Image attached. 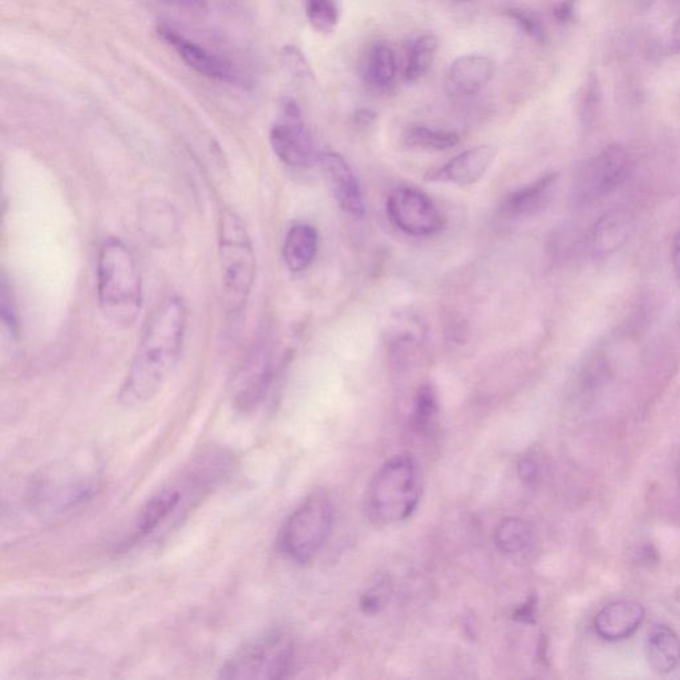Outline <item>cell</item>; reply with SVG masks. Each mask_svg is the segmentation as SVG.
<instances>
[{"mask_svg":"<svg viewBox=\"0 0 680 680\" xmlns=\"http://www.w3.org/2000/svg\"><path fill=\"white\" fill-rule=\"evenodd\" d=\"M645 609L637 602L619 601L599 611L595 631L606 641H622L631 637L642 625Z\"/></svg>","mask_w":680,"mask_h":680,"instance_id":"obj_16","label":"cell"},{"mask_svg":"<svg viewBox=\"0 0 680 680\" xmlns=\"http://www.w3.org/2000/svg\"><path fill=\"white\" fill-rule=\"evenodd\" d=\"M169 4H174L178 7H197L204 2V0H163Z\"/></svg>","mask_w":680,"mask_h":680,"instance_id":"obj_32","label":"cell"},{"mask_svg":"<svg viewBox=\"0 0 680 680\" xmlns=\"http://www.w3.org/2000/svg\"><path fill=\"white\" fill-rule=\"evenodd\" d=\"M518 472H520L522 480H525L526 483L533 484L536 483L538 477H540V465H538L533 457H524V459L520 461V464H518Z\"/></svg>","mask_w":680,"mask_h":680,"instance_id":"obj_30","label":"cell"},{"mask_svg":"<svg viewBox=\"0 0 680 680\" xmlns=\"http://www.w3.org/2000/svg\"><path fill=\"white\" fill-rule=\"evenodd\" d=\"M333 524L334 509L330 497L322 491L311 493L279 530V552L295 564H307L329 540Z\"/></svg>","mask_w":680,"mask_h":680,"instance_id":"obj_6","label":"cell"},{"mask_svg":"<svg viewBox=\"0 0 680 680\" xmlns=\"http://www.w3.org/2000/svg\"><path fill=\"white\" fill-rule=\"evenodd\" d=\"M437 50H439V40L433 35L420 36L412 43L406 71H404V78L408 83L418 82L427 74Z\"/></svg>","mask_w":680,"mask_h":680,"instance_id":"obj_24","label":"cell"},{"mask_svg":"<svg viewBox=\"0 0 680 680\" xmlns=\"http://www.w3.org/2000/svg\"><path fill=\"white\" fill-rule=\"evenodd\" d=\"M319 237L317 229L311 225L293 226L286 234L283 244V261L291 273H301L314 262L318 252Z\"/></svg>","mask_w":680,"mask_h":680,"instance_id":"obj_19","label":"cell"},{"mask_svg":"<svg viewBox=\"0 0 680 680\" xmlns=\"http://www.w3.org/2000/svg\"><path fill=\"white\" fill-rule=\"evenodd\" d=\"M557 174H546L533 184L524 186L516 192L505 197L503 210L505 216L510 218L533 217L546 209L552 201L554 189L557 184Z\"/></svg>","mask_w":680,"mask_h":680,"instance_id":"obj_17","label":"cell"},{"mask_svg":"<svg viewBox=\"0 0 680 680\" xmlns=\"http://www.w3.org/2000/svg\"><path fill=\"white\" fill-rule=\"evenodd\" d=\"M673 263L675 273H677L678 277L680 278V233H678V236L675 237L673 244Z\"/></svg>","mask_w":680,"mask_h":680,"instance_id":"obj_31","label":"cell"},{"mask_svg":"<svg viewBox=\"0 0 680 680\" xmlns=\"http://www.w3.org/2000/svg\"><path fill=\"white\" fill-rule=\"evenodd\" d=\"M157 35L176 52L178 58L186 66L192 68L197 74L220 83L241 84L244 82L241 72L237 70L236 66H233L232 62L186 38L185 35L180 34L174 28L163 24V26L157 27Z\"/></svg>","mask_w":680,"mask_h":680,"instance_id":"obj_11","label":"cell"},{"mask_svg":"<svg viewBox=\"0 0 680 680\" xmlns=\"http://www.w3.org/2000/svg\"><path fill=\"white\" fill-rule=\"evenodd\" d=\"M673 47L674 50L680 51V18L675 23L673 30Z\"/></svg>","mask_w":680,"mask_h":680,"instance_id":"obj_34","label":"cell"},{"mask_svg":"<svg viewBox=\"0 0 680 680\" xmlns=\"http://www.w3.org/2000/svg\"><path fill=\"white\" fill-rule=\"evenodd\" d=\"M97 298L105 317L131 325L140 313L143 282L131 250L119 238H107L97 257Z\"/></svg>","mask_w":680,"mask_h":680,"instance_id":"obj_2","label":"cell"},{"mask_svg":"<svg viewBox=\"0 0 680 680\" xmlns=\"http://www.w3.org/2000/svg\"><path fill=\"white\" fill-rule=\"evenodd\" d=\"M274 379L273 356L266 344H259L237 376L233 404L242 414H250L261 406Z\"/></svg>","mask_w":680,"mask_h":680,"instance_id":"obj_12","label":"cell"},{"mask_svg":"<svg viewBox=\"0 0 680 680\" xmlns=\"http://www.w3.org/2000/svg\"><path fill=\"white\" fill-rule=\"evenodd\" d=\"M495 542L501 552L509 556H521L533 548V529L520 518H507L497 526Z\"/></svg>","mask_w":680,"mask_h":680,"instance_id":"obj_22","label":"cell"},{"mask_svg":"<svg viewBox=\"0 0 680 680\" xmlns=\"http://www.w3.org/2000/svg\"><path fill=\"white\" fill-rule=\"evenodd\" d=\"M286 62L291 67V71L301 76V78H313V71L305 60V56L293 47L286 48Z\"/></svg>","mask_w":680,"mask_h":680,"instance_id":"obj_29","label":"cell"},{"mask_svg":"<svg viewBox=\"0 0 680 680\" xmlns=\"http://www.w3.org/2000/svg\"><path fill=\"white\" fill-rule=\"evenodd\" d=\"M437 412H439V404H437L435 391L432 387L423 386L416 394L410 420L411 428L418 433L429 431L435 422Z\"/></svg>","mask_w":680,"mask_h":680,"instance_id":"obj_25","label":"cell"},{"mask_svg":"<svg viewBox=\"0 0 680 680\" xmlns=\"http://www.w3.org/2000/svg\"><path fill=\"white\" fill-rule=\"evenodd\" d=\"M646 657L657 674L673 673L680 663V641L670 627L655 625L647 634Z\"/></svg>","mask_w":680,"mask_h":680,"instance_id":"obj_18","label":"cell"},{"mask_svg":"<svg viewBox=\"0 0 680 680\" xmlns=\"http://www.w3.org/2000/svg\"><path fill=\"white\" fill-rule=\"evenodd\" d=\"M422 476L418 463L408 453L392 457L376 472L367 489L368 517L379 525L407 520L418 508Z\"/></svg>","mask_w":680,"mask_h":680,"instance_id":"obj_4","label":"cell"},{"mask_svg":"<svg viewBox=\"0 0 680 680\" xmlns=\"http://www.w3.org/2000/svg\"><path fill=\"white\" fill-rule=\"evenodd\" d=\"M306 15L315 30L330 34L339 23V4L337 0H306Z\"/></svg>","mask_w":680,"mask_h":680,"instance_id":"obj_26","label":"cell"},{"mask_svg":"<svg viewBox=\"0 0 680 680\" xmlns=\"http://www.w3.org/2000/svg\"><path fill=\"white\" fill-rule=\"evenodd\" d=\"M387 214L392 224L408 236L424 238L440 233L445 218L435 202L411 186L392 190L387 200Z\"/></svg>","mask_w":680,"mask_h":680,"instance_id":"obj_9","label":"cell"},{"mask_svg":"<svg viewBox=\"0 0 680 680\" xmlns=\"http://www.w3.org/2000/svg\"><path fill=\"white\" fill-rule=\"evenodd\" d=\"M396 75L398 64L394 50L386 42L372 44L364 62V82L372 88L386 89L394 84Z\"/></svg>","mask_w":680,"mask_h":680,"instance_id":"obj_21","label":"cell"},{"mask_svg":"<svg viewBox=\"0 0 680 680\" xmlns=\"http://www.w3.org/2000/svg\"><path fill=\"white\" fill-rule=\"evenodd\" d=\"M97 473L82 461H64L36 476L28 488V501L42 516L71 512L91 499L97 488Z\"/></svg>","mask_w":680,"mask_h":680,"instance_id":"obj_5","label":"cell"},{"mask_svg":"<svg viewBox=\"0 0 680 680\" xmlns=\"http://www.w3.org/2000/svg\"><path fill=\"white\" fill-rule=\"evenodd\" d=\"M294 663V643L283 631H270L246 643L224 663L220 678L228 680L282 679Z\"/></svg>","mask_w":680,"mask_h":680,"instance_id":"obj_7","label":"cell"},{"mask_svg":"<svg viewBox=\"0 0 680 680\" xmlns=\"http://www.w3.org/2000/svg\"><path fill=\"white\" fill-rule=\"evenodd\" d=\"M390 594L391 585L388 584L386 580H380L372 585L371 588L367 590L366 594L363 595L360 606H362L364 613H378L380 609H383V607L386 606Z\"/></svg>","mask_w":680,"mask_h":680,"instance_id":"obj_27","label":"cell"},{"mask_svg":"<svg viewBox=\"0 0 680 680\" xmlns=\"http://www.w3.org/2000/svg\"><path fill=\"white\" fill-rule=\"evenodd\" d=\"M631 232V218L623 210H613L603 214L592 233V250L598 257L615 252L621 248L629 238Z\"/></svg>","mask_w":680,"mask_h":680,"instance_id":"obj_20","label":"cell"},{"mask_svg":"<svg viewBox=\"0 0 680 680\" xmlns=\"http://www.w3.org/2000/svg\"><path fill=\"white\" fill-rule=\"evenodd\" d=\"M319 163L329 182L340 209L354 217H362L366 212L362 188L350 165L338 153H323Z\"/></svg>","mask_w":680,"mask_h":680,"instance_id":"obj_14","label":"cell"},{"mask_svg":"<svg viewBox=\"0 0 680 680\" xmlns=\"http://www.w3.org/2000/svg\"><path fill=\"white\" fill-rule=\"evenodd\" d=\"M507 15L520 26L525 34L532 36L536 40L544 39V27H542L540 18L534 12L521 10V8H512V10L507 11Z\"/></svg>","mask_w":680,"mask_h":680,"instance_id":"obj_28","label":"cell"},{"mask_svg":"<svg viewBox=\"0 0 680 680\" xmlns=\"http://www.w3.org/2000/svg\"><path fill=\"white\" fill-rule=\"evenodd\" d=\"M218 258L225 309L240 314L252 294L257 257L245 222L230 209H222L218 218Z\"/></svg>","mask_w":680,"mask_h":680,"instance_id":"obj_3","label":"cell"},{"mask_svg":"<svg viewBox=\"0 0 680 680\" xmlns=\"http://www.w3.org/2000/svg\"><path fill=\"white\" fill-rule=\"evenodd\" d=\"M633 161L619 145H611L599 152L577 174L574 197L581 204L607 196L629 178Z\"/></svg>","mask_w":680,"mask_h":680,"instance_id":"obj_8","label":"cell"},{"mask_svg":"<svg viewBox=\"0 0 680 680\" xmlns=\"http://www.w3.org/2000/svg\"><path fill=\"white\" fill-rule=\"evenodd\" d=\"M570 14H572V7L569 3L561 4V7L557 8L556 15L560 20L568 19Z\"/></svg>","mask_w":680,"mask_h":680,"instance_id":"obj_33","label":"cell"},{"mask_svg":"<svg viewBox=\"0 0 680 680\" xmlns=\"http://www.w3.org/2000/svg\"><path fill=\"white\" fill-rule=\"evenodd\" d=\"M497 156V149L492 145L468 149L453 157L443 167L431 170L425 174V180L433 182H447L459 186L477 184L487 174Z\"/></svg>","mask_w":680,"mask_h":680,"instance_id":"obj_13","label":"cell"},{"mask_svg":"<svg viewBox=\"0 0 680 680\" xmlns=\"http://www.w3.org/2000/svg\"><path fill=\"white\" fill-rule=\"evenodd\" d=\"M270 144L275 156L287 167L307 168L317 159L313 136L294 100L283 101L281 116L270 131Z\"/></svg>","mask_w":680,"mask_h":680,"instance_id":"obj_10","label":"cell"},{"mask_svg":"<svg viewBox=\"0 0 680 680\" xmlns=\"http://www.w3.org/2000/svg\"><path fill=\"white\" fill-rule=\"evenodd\" d=\"M188 309L178 295H170L148 322L128 374L121 384L119 399L124 406L147 403L176 370L184 346Z\"/></svg>","mask_w":680,"mask_h":680,"instance_id":"obj_1","label":"cell"},{"mask_svg":"<svg viewBox=\"0 0 680 680\" xmlns=\"http://www.w3.org/2000/svg\"><path fill=\"white\" fill-rule=\"evenodd\" d=\"M493 74H495V66L487 56H461L448 68L445 87L451 96H475L481 89L487 87Z\"/></svg>","mask_w":680,"mask_h":680,"instance_id":"obj_15","label":"cell"},{"mask_svg":"<svg viewBox=\"0 0 680 680\" xmlns=\"http://www.w3.org/2000/svg\"><path fill=\"white\" fill-rule=\"evenodd\" d=\"M459 136L455 132L441 131L423 127V125H412L403 133V143L410 148L429 149V151H448L459 144Z\"/></svg>","mask_w":680,"mask_h":680,"instance_id":"obj_23","label":"cell"}]
</instances>
